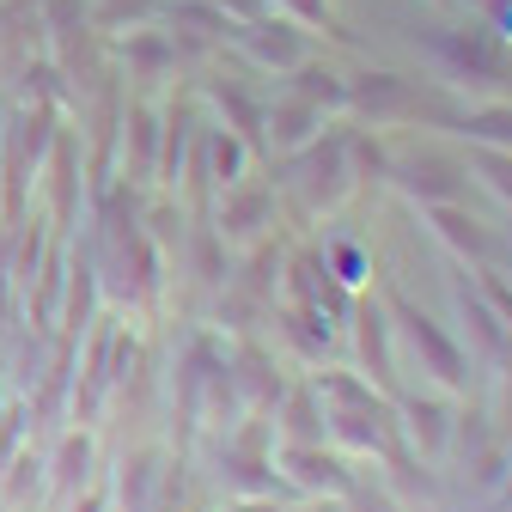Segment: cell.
Returning <instances> with one entry per match:
<instances>
[{"label": "cell", "mask_w": 512, "mask_h": 512, "mask_svg": "<svg viewBox=\"0 0 512 512\" xmlns=\"http://www.w3.org/2000/svg\"><path fill=\"white\" fill-rule=\"evenodd\" d=\"M305 189H311V202H336V189H342V147H324V153L305 159Z\"/></svg>", "instance_id": "7"}, {"label": "cell", "mask_w": 512, "mask_h": 512, "mask_svg": "<svg viewBox=\"0 0 512 512\" xmlns=\"http://www.w3.org/2000/svg\"><path fill=\"white\" fill-rule=\"evenodd\" d=\"M122 500H135V512H147V482H153V458H135V464H122Z\"/></svg>", "instance_id": "19"}, {"label": "cell", "mask_w": 512, "mask_h": 512, "mask_svg": "<svg viewBox=\"0 0 512 512\" xmlns=\"http://www.w3.org/2000/svg\"><path fill=\"white\" fill-rule=\"evenodd\" d=\"M55 208H61V220L74 214V147L68 141L55 147Z\"/></svg>", "instance_id": "16"}, {"label": "cell", "mask_w": 512, "mask_h": 512, "mask_svg": "<svg viewBox=\"0 0 512 512\" xmlns=\"http://www.w3.org/2000/svg\"><path fill=\"white\" fill-rule=\"evenodd\" d=\"M476 171H488V183L500 189V196H512V159H506V153H488V147H482V153H476Z\"/></svg>", "instance_id": "20"}, {"label": "cell", "mask_w": 512, "mask_h": 512, "mask_svg": "<svg viewBox=\"0 0 512 512\" xmlns=\"http://www.w3.org/2000/svg\"><path fill=\"white\" fill-rule=\"evenodd\" d=\"M135 165H141V171L159 165V159H153V116H147V110H135Z\"/></svg>", "instance_id": "21"}, {"label": "cell", "mask_w": 512, "mask_h": 512, "mask_svg": "<svg viewBox=\"0 0 512 512\" xmlns=\"http://www.w3.org/2000/svg\"><path fill=\"white\" fill-rule=\"evenodd\" d=\"M464 135H470V141H500V147H512V110H482V116H464Z\"/></svg>", "instance_id": "13"}, {"label": "cell", "mask_w": 512, "mask_h": 512, "mask_svg": "<svg viewBox=\"0 0 512 512\" xmlns=\"http://www.w3.org/2000/svg\"><path fill=\"white\" fill-rule=\"evenodd\" d=\"M171 25L189 31V37H220V31H226V13L214 7V0H177V7H171Z\"/></svg>", "instance_id": "8"}, {"label": "cell", "mask_w": 512, "mask_h": 512, "mask_svg": "<svg viewBox=\"0 0 512 512\" xmlns=\"http://www.w3.org/2000/svg\"><path fill=\"white\" fill-rule=\"evenodd\" d=\"M171 61H177V43H165L159 31H135V37H128V68H135V74H165Z\"/></svg>", "instance_id": "6"}, {"label": "cell", "mask_w": 512, "mask_h": 512, "mask_svg": "<svg viewBox=\"0 0 512 512\" xmlns=\"http://www.w3.org/2000/svg\"><path fill=\"white\" fill-rule=\"evenodd\" d=\"M263 208H269L263 189H244V196H232V202H226V232H250L256 220H263Z\"/></svg>", "instance_id": "14"}, {"label": "cell", "mask_w": 512, "mask_h": 512, "mask_svg": "<svg viewBox=\"0 0 512 512\" xmlns=\"http://www.w3.org/2000/svg\"><path fill=\"white\" fill-rule=\"evenodd\" d=\"M354 98H360L372 116H403V110H421V98H415L397 74H366V80L354 86Z\"/></svg>", "instance_id": "4"}, {"label": "cell", "mask_w": 512, "mask_h": 512, "mask_svg": "<svg viewBox=\"0 0 512 512\" xmlns=\"http://www.w3.org/2000/svg\"><path fill=\"white\" fill-rule=\"evenodd\" d=\"M220 104H226V110H232V122H238V128H244V135H250V141H256V110H250V104H244V98H238V92H220Z\"/></svg>", "instance_id": "24"}, {"label": "cell", "mask_w": 512, "mask_h": 512, "mask_svg": "<svg viewBox=\"0 0 512 512\" xmlns=\"http://www.w3.org/2000/svg\"><path fill=\"white\" fill-rule=\"evenodd\" d=\"M403 183L415 189V196H427V202H452L458 189H464V171L452 159H439V153H415L403 165Z\"/></svg>", "instance_id": "2"}, {"label": "cell", "mask_w": 512, "mask_h": 512, "mask_svg": "<svg viewBox=\"0 0 512 512\" xmlns=\"http://www.w3.org/2000/svg\"><path fill=\"white\" fill-rule=\"evenodd\" d=\"M287 464H293V476H299V482H311V488H348L342 464H336V458H317V452H305V445H299V452H293Z\"/></svg>", "instance_id": "9"}, {"label": "cell", "mask_w": 512, "mask_h": 512, "mask_svg": "<svg viewBox=\"0 0 512 512\" xmlns=\"http://www.w3.org/2000/svg\"><path fill=\"white\" fill-rule=\"evenodd\" d=\"M250 49L263 55V61H281V68H293V61H299V37L287 25H263V31L250 37Z\"/></svg>", "instance_id": "10"}, {"label": "cell", "mask_w": 512, "mask_h": 512, "mask_svg": "<svg viewBox=\"0 0 512 512\" xmlns=\"http://www.w3.org/2000/svg\"><path fill=\"white\" fill-rule=\"evenodd\" d=\"M360 348H366V360L378 354V372H391V354H384V330H378V317H360Z\"/></svg>", "instance_id": "22"}, {"label": "cell", "mask_w": 512, "mask_h": 512, "mask_svg": "<svg viewBox=\"0 0 512 512\" xmlns=\"http://www.w3.org/2000/svg\"><path fill=\"white\" fill-rule=\"evenodd\" d=\"M86 470H92V439L74 433V439H61V452H55V488L68 494V488H86Z\"/></svg>", "instance_id": "5"}, {"label": "cell", "mask_w": 512, "mask_h": 512, "mask_svg": "<svg viewBox=\"0 0 512 512\" xmlns=\"http://www.w3.org/2000/svg\"><path fill=\"white\" fill-rule=\"evenodd\" d=\"M74 512H98V494H86V500H80V506H74Z\"/></svg>", "instance_id": "26"}, {"label": "cell", "mask_w": 512, "mask_h": 512, "mask_svg": "<svg viewBox=\"0 0 512 512\" xmlns=\"http://www.w3.org/2000/svg\"><path fill=\"white\" fill-rule=\"evenodd\" d=\"M299 92H305V104H342L348 92L336 86V74H324V68H305L299 74Z\"/></svg>", "instance_id": "18"}, {"label": "cell", "mask_w": 512, "mask_h": 512, "mask_svg": "<svg viewBox=\"0 0 512 512\" xmlns=\"http://www.w3.org/2000/svg\"><path fill=\"white\" fill-rule=\"evenodd\" d=\"M403 324H409V342H415V348L427 354V366H433V372H439L445 384H458V378H464V366H458V348L445 342V336H439V330L427 324L421 311H403Z\"/></svg>", "instance_id": "3"}, {"label": "cell", "mask_w": 512, "mask_h": 512, "mask_svg": "<svg viewBox=\"0 0 512 512\" xmlns=\"http://www.w3.org/2000/svg\"><path fill=\"white\" fill-rule=\"evenodd\" d=\"M439 232L452 238L458 250H470V256H488V232H482L476 220H464L458 208H439Z\"/></svg>", "instance_id": "11"}, {"label": "cell", "mask_w": 512, "mask_h": 512, "mask_svg": "<svg viewBox=\"0 0 512 512\" xmlns=\"http://www.w3.org/2000/svg\"><path fill=\"white\" fill-rule=\"evenodd\" d=\"M433 49L445 55V68H452L458 80L488 86V80L506 74V55H500V43L488 31H445V37H433Z\"/></svg>", "instance_id": "1"}, {"label": "cell", "mask_w": 512, "mask_h": 512, "mask_svg": "<svg viewBox=\"0 0 512 512\" xmlns=\"http://www.w3.org/2000/svg\"><path fill=\"white\" fill-rule=\"evenodd\" d=\"M159 13V0H98L92 7V25H141Z\"/></svg>", "instance_id": "12"}, {"label": "cell", "mask_w": 512, "mask_h": 512, "mask_svg": "<svg viewBox=\"0 0 512 512\" xmlns=\"http://www.w3.org/2000/svg\"><path fill=\"white\" fill-rule=\"evenodd\" d=\"M74 25H86V0H43V31L49 37L74 31Z\"/></svg>", "instance_id": "17"}, {"label": "cell", "mask_w": 512, "mask_h": 512, "mask_svg": "<svg viewBox=\"0 0 512 512\" xmlns=\"http://www.w3.org/2000/svg\"><path fill=\"white\" fill-rule=\"evenodd\" d=\"M214 7H226V13H238V19H256V13H263V0H214Z\"/></svg>", "instance_id": "25"}, {"label": "cell", "mask_w": 512, "mask_h": 512, "mask_svg": "<svg viewBox=\"0 0 512 512\" xmlns=\"http://www.w3.org/2000/svg\"><path fill=\"white\" fill-rule=\"evenodd\" d=\"M409 427H415V439L427 445V452H439V445H445V415H439V403H409Z\"/></svg>", "instance_id": "15"}, {"label": "cell", "mask_w": 512, "mask_h": 512, "mask_svg": "<svg viewBox=\"0 0 512 512\" xmlns=\"http://www.w3.org/2000/svg\"><path fill=\"white\" fill-rule=\"evenodd\" d=\"M311 135V104H287L281 110V141H305Z\"/></svg>", "instance_id": "23"}]
</instances>
